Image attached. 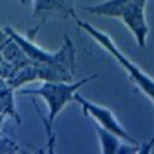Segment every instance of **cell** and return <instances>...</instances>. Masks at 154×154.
I'll use <instances>...</instances> for the list:
<instances>
[{"mask_svg": "<svg viewBox=\"0 0 154 154\" xmlns=\"http://www.w3.org/2000/svg\"><path fill=\"white\" fill-rule=\"evenodd\" d=\"M148 0H105L99 5L86 6L85 11L94 16L120 19L123 25L133 32L140 48L146 46V37L149 26L145 17V8Z\"/></svg>", "mask_w": 154, "mask_h": 154, "instance_id": "obj_2", "label": "cell"}, {"mask_svg": "<svg viewBox=\"0 0 154 154\" xmlns=\"http://www.w3.org/2000/svg\"><path fill=\"white\" fill-rule=\"evenodd\" d=\"M22 146L8 136H0V152H22Z\"/></svg>", "mask_w": 154, "mask_h": 154, "instance_id": "obj_7", "label": "cell"}, {"mask_svg": "<svg viewBox=\"0 0 154 154\" xmlns=\"http://www.w3.org/2000/svg\"><path fill=\"white\" fill-rule=\"evenodd\" d=\"M97 74H91L85 77L79 82H49L43 80V83L34 88V89H20V94H28V96H38L42 97L49 108L48 112V120H46V134H48V151L54 152V145H56V136H54V122L56 117L60 114V111L65 108L71 100H74V94L77 89L83 86L85 83L97 79Z\"/></svg>", "mask_w": 154, "mask_h": 154, "instance_id": "obj_1", "label": "cell"}, {"mask_svg": "<svg viewBox=\"0 0 154 154\" xmlns=\"http://www.w3.org/2000/svg\"><path fill=\"white\" fill-rule=\"evenodd\" d=\"M74 100L82 106V111L85 116H91V117L105 130L111 131L112 134H116L117 137H120L123 142H128V143H133V145H139V142L131 137L125 131V128L120 125V122L116 119V116L112 114V111L106 106H100L97 103H93V102L86 100L85 97H82L80 94H74Z\"/></svg>", "mask_w": 154, "mask_h": 154, "instance_id": "obj_4", "label": "cell"}, {"mask_svg": "<svg viewBox=\"0 0 154 154\" xmlns=\"http://www.w3.org/2000/svg\"><path fill=\"white\" fill-rule=\"evenodd\" d=\"M152 148H154V134L151 136V139L148 140L145 145L140 146L139 152H140V154H149V152H152Z\"/></svg>", "mask_w": 154, "mask_h": 154, "instance_id": "obj_8", "label": "cell"}, {"mask_svg": "<svg viewBox=\"0 0 154 154\" xmlns=\"http://www.w3.org/2000/svg\"><path fill=\"white\" fill-rule=\"evenodd\" d=\"M94 128L97 131V136H99V140H100V151L103 154H122V152H126V154H131V152H139V145H123L120 142V137H117L116 134H112L111 131L102 128L99 123H94Z\"/></svg>", "mask_w": 154, "mask_h": 154, "instance_id": "obj_6", "label": "cell"}, {"mask_svg": "<svg viewBox=\"0 0 154 154\" xmlns=\"http://www.w3.org/2000/svg\"><path fill=\"white\" fill-rule=\"evenodd\" d=\"M5 117H6V116H5V114H2V112H0V128H2V123H3Z\"/></svg>", "mask_w": 154, "mask_h": 154, "instance_id": "obj_9", "label": "cell"}, {"mask_svg": "<svg viewBox=\"0 0 154 154\" xmlns=\"http://www.w3.org/2000/svg\"><path fill=\"white\" fill-rule=\"evenodd\" d=\"M75 22H77V26H79L80 29H83L86 34L91 35L94 40L106 51V53H109L116 59V62H117L119 65L126 71V74L130 75V80H133L134 85L140 89V91H143L154 102V79H151V77L146 72H143L137 65H134V63L128 59L117 46H116V43L112 42V38L106 32L94 28L91 23H88V22H85V20H82L79 17H75Z\"/></svg>", "mask_w": 154, "mask_h": 154, "instance_id": "obj_3", "label": "cell"}, {"mask_svg": "<svg viewBox=\"0 0 154 154\" xmlns=\"http://www.w3.org/2000/svg\"><path fill=\"white\" fill-rule=\"evenodd\" d=\"M32 16L40 22H46L51 17L75 19V0H32Z\"/></svg>", "mask_w": 154, "mask_h": 154, "instance_id": "obj_5", "label": "cell"}]
</instances>
